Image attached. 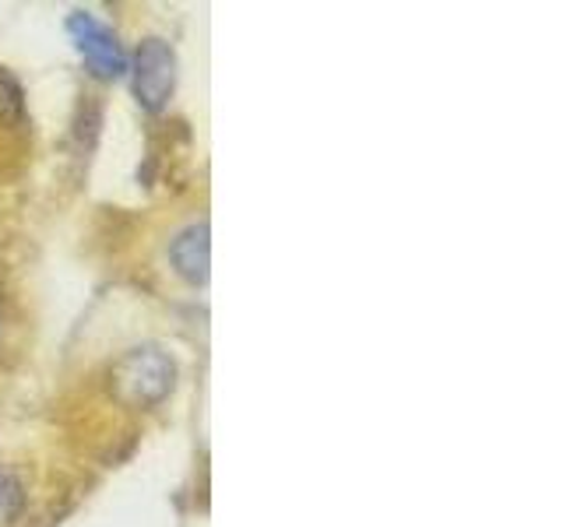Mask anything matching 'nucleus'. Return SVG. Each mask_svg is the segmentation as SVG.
<instances>
[{
  "mask_svg": "<svg viewBox=\"0 0 563 527\" xmlns=\"http://www.w3.org/2000/svg\"><path fill=\"white\" fill-rule=\"evenodd\" d=\"M131 70V85H134V96L137 102L145 105L148 113L166 110V102L173 99V88H176V53L166 40H145L134 53V64Z\"/></svg>",
  "mask_w": 563,
  "mask_h": 527,
  "instance_id": "2",
  "label": "nucleus"
},
{
  "mask_svg": "<svg viewBox=\"0 0 563 527\" xmlns=\"http://www.w3.org/2000/svg\"><path fill=\"white\" fill-rule=\"evenodd\" d=\"M22 506V485H18L11 474H0V517L14 514Z\"/></svg>",
  "mask_w": 563,
  "mask_h": 527,
  "instance_id": "5",
  "label": "nucleus"
},
{
  "mask_svg": "<svg viewBox=\"0 0 563 527\" xmlns=\"http://www.w3.org/2000/svg\"><path fill=\"white\" fill-rule=\"evenodd\" d=\"M173 383H176V362L155 345L134 348L117 366V394L128 404H137V408L158 404L173 391Z\"/></svg>",
  "mask_w": 563,
  "mask_h": 527,
  "instance_id": "1",
  "label": "nucleus"
},
{
  "mask_svg": "<svg viewBox=\"0 0 563 527\" xmlns=\"http://www.w3.org/2000/svg\"><path fill=\"white\" fill-rule=\"evenodd\" d=\"M67 35L75 49L92 67L96 78H120L128 75V53H123L117 32L99 22L92 11H70L67 14Z\"/></svg>",
  "mask_w": 563,
  "mask_h": 527,
  "instance_id": "3",
  "label": "nucleus"
},
{
  "mask_svg": "<svg viewBox=\"0 0 563 527\" xmlns=\"http://www.w3.org/2000/svg\"><path fill=\"white\" fill-rule=\"evenodd\" d=\"M169 260L173 271L187 278L190 285H205L208 281V264H211V243H208V225H187L180 236L169 243Z\"/></svg>",
  "mask_w": 563,
  "mask_h": 527,
  "instance_id": "4",
  "label": "nucleus"
}]
</instances>
